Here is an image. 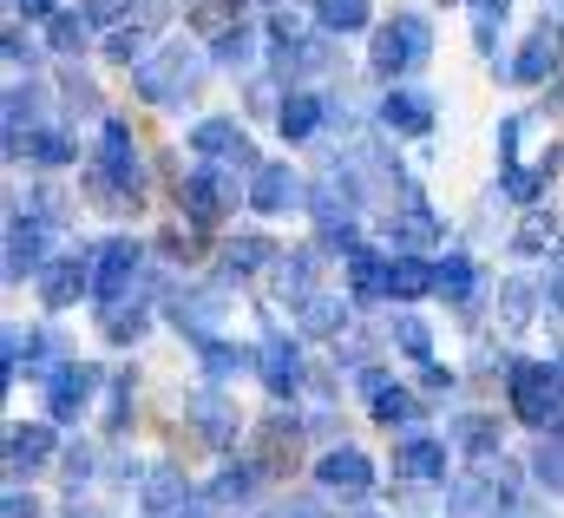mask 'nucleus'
<instances>
[{
    "label": "nucleus",
    "mask_w": 564,
    "mask_h": 518,
    "mask_svg": "<svg viewBox=\"0 0 564 518\" xmlns=\"http://www.w3.org/2000/svg\"><path fill=\"white\" fill-rule=\"evenodd\" d=\"M197 79H204V53L184 46V40L144 53L139 66H132V86H139V99H151V106H184L197 93Z\"/></svg>",
    "instance_id": "f257e3e1"
},
{
    "label": "nucleus",
    "mask_w": 564,
    "mask_h": 518,
    "mask_svg": "<svg viewBox=\"0 0 564 518\" xmlns=\"http://www.w3.org/2000/svg\"><path fill=\"white\" fill-rule=\"evenodd\" d=\"M191 151H197V158H217V164L257 171V151H250V138H243L237 119H204V126H191Z\"/></svg>",
    "instance_id": "0eeeda50"
},
{
    "label": "nucleus",
    "mask_w": 564,
    "mask_h": 518,
    "mask_svg": "<svg viewBox=\"0 0 564 518\" xmlns=\"http://www.w3.org/2000/svg\"><path fill=\"white\" fill-rule=\"evenodd\" d=\"M184 413H191V427H197L210 446H230V440H237V413H230V400H224L217 381H204V388L191 393V407H184Z\"/></svg>",
    "instance_id": "ddd939ff"
},
{
    "label": "nucleus",
    "mask_w": 564,
    "mask_h": 518,
    "mask_svg": "<svg viewBox=\"0 0 564 518\" xmlns=\"http://www.w3.org/2000/svg\"><path fill=\"white\" fill-rule=\"evenodd\" d=\"M40 106H46V99H40V86H33V79L7 93V151H13V158H20V151H26V138L40 131Z\"/></svg>",
    "instance_id": "6ab92c4d"
},
{
    "label": "nucleus",
    "mask_w": 564,
    "mask_h": 518,
    "mask_svg": "<svg viewBox=\"0 0 564 518\" xmlns=\"http://www.w3.org/2000/svg\"><path fill=\"white\" fill-rule=\"evenodd\" d=\"M308 191H302V177L289 171V164H257L250 171V204L263 211V217H282V211H295Z\"/></svg>",
    "instance_id": "9b49d317"
},
{
    "label": "nucleus",
    "mask_w": 564,
    "mask_h": 518,
    "mask_svg": "<svg viewBox=\"0 0 564 518\" xmlns=\"http://www.w3.org/2000/svg\"><path fill=\"white\" fill-rule=\"evenodd\" d=\"M381 126L401 131V138H421V131H433V99L414 93V86H394V93L381 99Z\"/></svg>",
    "instance_id": "4468645a"
},
{
    "label": "nucleus",
    "mask_w": 564,
    "mask_h": 518,
    "mask_svg": "<svg viewBox=\"0 0 564 518\" xmlns=\"http://www.w3.org/2000/svg\"><path fill=\"white\" fill-rule=\"evenodd\" d=\"M315 26L322 33H361L368 26V0H315Z\"/></svg>",
    "instance_id": "c85d7f7f"
},
{
    "label": "nucleus",
    "mask_w": 564,
    "mask_h": 518,
    "mask_svg": "<svg viewBox=\"0 0 564 518\" xmlns=\"http://www.w3.org/2000/svg\"><path fill=\"white\" fill-rule=\"evenodd\" d=\"M453 440H459L466 453L486 460V453L499 446V420H486V413H459V420H453Z\"/></svg>",
    "instance_id": "f704fd0d"
},
{
    "label": "nucleus",
    "mask_w": 564,
    "mask_h": 518,
    "mask_svg": "<svg viewBox=\"0 0 564 518\" xmlns=\"http://www.w3.org/2000/svg\"><path fill=\"white\" fill-rule=\"evenodd\" d=\"M394 230H401V244H414V250H421V244H433V237H440V224H433V211H426V204H421V191L408 197V217H401Z\"/></svg>",
    "instance_id": "a19ab883"
},
{
    "label": "nucleus",
    "mask_w": 564,
    "mask_h": 518,
    "mask_svg": "<svg viewBox=\"0 0 564 518\" xmlns=\"http://www.w3.org/2000/svg\"><path fill=\"white\" fill-rule=\"evenodd\" d=\"M33 512H40L33 493H7V499H0V518H33Z\"/></svg>",
    "instance_id": "09e8293b"
},
{
    "label": "nucleus",
    "mask_w": 564,
    "mask_h": 518,
    "mask_svg": "<svg viewBox=\"0 0 564 518\" xmlns=\"http://www.w3.org/2000/svg\"><path fill=\"white\" fill-rule=\"evenodd\" d=\"M348 282H355V295H388V262L368 250H348Z\"/></svg>",
    "instance_id": "e433bc0d"
},
{
    "label": "nucleus",
    "mask_w": 564,
    "mask_h": 518,
    "mask_svg": "<svg viewBox=\"0 0 564 518\" xmlns=\"http://www.w3.org/2000/svg\"><path fill=\"white\" fill-rule=\"evenodd\" d=\"M106 60H119V66H139V60H144V26H139V20H119V26L106 33Z\"/></svg>",
    "instance_id": "58836bf2"
},
{
    "label": "nucleus",
    "mask_w": 564,
    "mask_h": 518,
    "mask_svg": "<svg viewBox=\"0 0 564 518\" xmlns=\"http://www.w3.org/2000/svg\"><path fill=\"white\" fill-rule=\"evenodd\" d=\"M421 289H433V269H426L421 257H394L388 262V295L408 302V295H421Z\"/></svg>",
    "instance_id": "c9c22d12"
},
{
    "label": "nucleus",
    "mask_w": 564,
    "mask_h": 518,
    "mask_svg": "<svg viewBox=\"0 0 564 518\" xmlns=\"http://www.w3.org/2000/svg\"><path fill=\"white\" fill-rule=\"evenodd\" d=\"M132 276H139V244H132V237H106V250H99V262H93V289H99V302L126 295Z\"/></svg>",
    "instance_id": "f8f14e48"
},
{
    "label": "nucleus",
    "mask_w": 564,
    "mask_h": 518,
    "mask_svg": "<svg viewBox=\"0 0 564 518\" xmlns=\"http://www.w3.org/2000/svg\"><path fill=\"white\" fill-rule=\"evenodd\" d=\"M270 518H328V512H322L315 499H302V506H276V512H270Z\"/></svg>",
    "instance_id": "603ef678"
},
{
    "label": "nucleus",
    "mask_w": 564,
    "mask_h": 518,
    "mask_svg": "<svg viewBox=\"0 0 564 518\" xmlns=\"http://www.w3.org/2000/svg\"><path fill=\"white\" fill-rule=\"evenodd\" d=\"M217 66H237V73L257 66V26H250V20H237V26L217 40Z\"/></svg>",
    "instance_id": "7c9ffc66"
},
{
    "label": "nucleus",
    "mask_w": 564,
    "mask_h": 518,
    "mask_svg": "<svg viewBox=\"0 0 564 518\" xmlns=\"http://www.w3.org/2000/svg\"><path fill=\"white\" fill-rule=\"evenodd\" d=\"M302 328L308 335H341L348 328V302L341 295H308L302 302Z\"/></svg>",
    "instance_id": "bb28decb"
},
{
    "label": "nucleus",
    "mask_w": 564,
    "mask_h": 518,
    "mask_svg": "<svg viewBox=\"0 0 564 518\" xmlns=\"http://www.w3.org/2000/svg\"><path fill=\"white\" fill-rule=\"evenodd\" d=\"M20 361H26V375H53L59 368V335L53 328H26L20 335Z\"/></svg>",
    "instance_id": "2f4dec72"
},
{
    "label": "nucleus",
    "mask_w": 564,
    "mask_h": 518,
    "mask_svg": "<svg viewBox=\"0 0 564 518\" xmlns=\"http://www.w3.org/2000/svg\"><path fill=\"white\" fill-rule=\"evenodd\" d=\"M558 60H564V26L545 20V26L525 33V46H519V60H512V79H519V86H545Z\"/></svg>",
    "instance_id": "39448f33"
},
{
    "label": "nucleus",
    "mask_w": 564,
    "mask_h": 518,
    "mask_svg": "<svg viewBox=\"0 0 564 518\" xmlns=\"http://www.w3.org/2000/svg\"><path fill=\"white\" fill-rule=\"evenodd\" d=\"M270 262H276V250H270L263 237H243V244L224 250V269H230V276H257V269H270Z\"/></svg>",
    "instance_id": "4c0bfd02"
},
{
    "label": "nucleus",
    "mask_w": 564,
    "mask_h": 518,
    "mask_svg": "<svg viewBox=\"0 0 564 518\" xmlns=\"http://www.w3.org/2000/svg\"><path fill=\"white\" fill-rule=\"evenodd\" d=\"M13 13H20V20H53L59 0H13Z\"/></svg>",
    "instance_id": "8fccbe9b"
},
{
    "label": "nucleus",
    "mask_w": 564,
    "mask_h": 518,
    "mask_svg": "<svg viewBox=\"0 0 564 518\" xmlns=\"http://www.w3.org/2000/svg\"><path fill=\"white\" fill-rule=\"evenodd\" d=\"M545 302H552V309H564V250L552 257V282H545Z\"/></svg>",
    "instance_id": "3c124183"
},
{
    "label": "nucleus",
    "mask_w": 564,
    "mask_h": 518,
    "mask_svg": "<svg viewBox=\"0 0 564 518\" xmlns=\"http://www.w3.org/2000/svg\"><path fill=\"white\" fill-rule=\"evenodd\" d=\"M552 230H558L552 217H525V230L512 237V250H519V257H539V250H552Z\"/></svg>",
    "instance_id": "c03bdc74"
},
{
    "label": "nucleus",
    "mask_w": 564,
    "mask_h": 518,
    "mask_svg": "<svg viewBox=\"0 0 564 518\" xmlns=\"http://www.w3.org/2000/svg\"><path fill=\"white\" fill-rule=\"evenodd\" d=\"M40 257H46V217L13 211L7 217V282H26L40 269Z\"/></svg>",
    "instance_id": "6e6552de"
},
{
    "label": "nucleus",
    "mask_w": 564,
    "mask_h": 518,
    "mask_svg": "<svg viewBox=\"0 0 564 518\" xmlns=\"http://www.w3.org/2000/svg\"><path fill=\"white\" fill-rule=\"evenodd\" d=\"M0 46H7V66H33V60H40V53H33V40H26L20 26H7V40H0Z\"/></svg>",
    "instance_id": "49530a36"
},
{
    "label": "nucleus",
    "mask_w": 564,
    "mask_h": 518,
    "mask_svg": "<svg viewBox=\"0 0 564 518\" xmlns=\"http://www.w3.org/2000/svg\"><path fill=\"white\" fill-rule=\"evenodd\" d=\"M224 309H230V295H224V289H184V295L171 302V322H177L191 342H217Z\"/></svg>",
    "instance_id": "423d86ee"
},
{
    "label": "nucleus",
    "mask_w": 564,
    "mask_h": 518,
    "mask_svg": "<svg viewBox=\"0 0 564 518\" xmlns=\"http://www.w3.org/2000/svg\"><path fill=\"white\" fill-rule=\"evenodd\" d=\"M257 375H263L270 393H295V381H302V355H295L289 335H270V342L257 348Z\"/></svg>",
    "instance_id": "2eb2a0df"
},
{
    "label": "nucleus",
    "mask_w": 564,
    "mask_h": 518,
    "mask_svg": "<svg viewBox=\"0 0 564 518\" xmlns=\"http://www.w3.org/2000/svg\"><path fill=\"white\" fill-rule=\"evenodd\" d=\"M93 381H99V368H86V361H59V368L46 375V407H53V420H79L86 400H93Z\"/></svg>",
    "instance_id": "1a4fd4ad"
},
{
    "label": "nucleus",
    "mask_w": 564,
    "mask_h": 518,
    "mask_svg": "<svg viewBox=\"0 0 564 518\" xmlns=\"http://www.w3.org/2000/svg\"><path fill=\"white\" fill-rule=\"evenodd\" d=\"M276 289L289 302H308L315 295V250H295V257L276 262Z\"/></svg>",
    "instance_id": "a878e982"
},
{
    "label": "nucleus",
    "mask_w": 564,
    "mask_h": 518,
    "mask_svg": "<svg viewBox=\"0 0 564 518\" xmlns=\"http://www.w3.org/2000/svg\"><path fill=\"white\" fill-rule=\"evenodd\" d=\"M46 453H53L46 427H7V466H40Z\"/></svg>",
    "instance_id": "cd10ccee"
},
{
    "label": "nucleus",
    "mask_w": 564,
    "mask_h": 518,
    "mask_svg": "<svg viewBox=\"0 0 564 518\" xmlns=\"http://www.w3.org/2000/svg\"><path fill=\"white\" fill-rule=\"evenodd\" d=\"M66 106H73V112H99V93H93V79L66 73Z\"/></svg>",
    "instance_id": "a18cd8bd"
},
{
    "label": "nucleus",
    "mask_w": 564,
    "mask_h": 518,
    "mask_svg": "<svg viewBox=\"0 0 564 518\" xmlns=\"http://www.w3.org/2000/svg\"><path fill=\"white\" fill-rule=\"evenodd\" d=\"M197 355H204V381H217V388L250 368V355L243 348H224V342H197Z\"/></svg>",
    "instance_id": "473e14b6"
},
{
    "label": "nucleus",
    "mask_w": 564,
    "mask_h": 518,
    "mask_svg": "<svg viewBox=\"0 0 564 518\" xmlns=\"http://www.w3.org/2000/svg\"><path fill=\"white\" fill-rule=\"evenodd\" d=\"M361 388H368L375 413H381L388 427H408V420H414V400L401 393V381H388V375H375V368H368V375H361Z\"/></svg>",
    "instance_id": "4be33fe9"
},
{
    "label": "nucleus",
    "mask_w": 564,
    "mask_h": 518,
    "mask_svg": "<svg viewBox=\"0 0 564 518\" xmlns=\"http://www.w3.org/2000/svg\"><path fill=\"white\" fill-rule=\"evenodd\" d=\"M144 322H151V302H144V289L132 295H112V302H99V328H106V342H139Z\"/></svg>",
    "instance_id": "dca6fc26"
},
{
    "label": "nucleus",
    "mask_w": 564,
    "mask_h": 518,
    "mask_svg": "<svg viewBox=\"0 0 564 518\" xmlns=\"http://www.w3.org/2000/svg\"><path fill=\"white\" fill-rule=\"evenodd\" d=\"M315 479H322L328 493H341V499H361V493L375 486V466H368V453L335 446V453H322V460H315Z\"/></svg>",
    "instance_id": "9d476101"
},
{
    "label": "nucleus",
    "mask_w": 564,
    "mask_h": 518,
    "mask_svg": "<svg viewBox=\"0 0 564 518\" xmlns=\"http://www.w3.org/2000/svg\"><path fill=\"white\" fill-rule=\"evenodd\" d=\"M191 499H184V479H177V466H151L144 473V512L151 518H171V512H184Z\"/></svg>",
    "instance_id": "412c9836"
},
{
    "label": "nucleus",
    "mask_w": 564,
    "mask_h": 518,
    "mask_svg": "<svg viewBox=\"0 0 564 518\" xmlns=\"http://www.w3.org/2000/svg\"><path fill=\"white\" fill-rule=\"evenodd\" d=\"M328 119V99H315V93H289L276 106V131L289 144H302V138H315V126Z\"/></svg>",
    "instance_id": "aec40b11"
},
{
    "label": "nucleus",
    "mask_w": 564,
    "mask_h": 518,
    "mask_svg": "<svg viewBox=\"0 0 564 518\" xmlns=\"http://www.w3.org/2000/svg\"><path fill=\"white\" fill-rule=\"evenodd\" d=\"M394 473H401V479H446V440H433V433H408Z\"/></svg>",
    "instance_id": "a211bd4d"
},
{
    "label": "nucleus",
    "mask_w": 564,
    "mask_h": 518,
    "mask_svg": "<svg viewBox=\"0 0 564 518\" xmlns=\"http://www.w3.org/2000/svg\"><path fill=\"white\" fill-rule=\"evenodd\" d=\"M26 158L33 164H73V131L66 126H40L26 138Z\"/></svg>",
    "instance_id": "72a5a7b5"
},
{
    "label": "nucleus",
    "mask_w": 564,
    "mask_h": 518,
    "mask_svg": "<svg viewBox=\"0 0 564 518\" xmlns=\"http://www.w3.org/2000/svg\"><path fill=\"white\" fill-rule=\"evenodd\" d=\"M184 13H191V26H197V33L224 40V33L243 20V0H184Z\"/></svg>",
    "instance_id": "b1692460"
},
{
    "label": "nucleus",
    "mask_w": 564,
    "mask_h": 518,
    "mask_svg": "<svg viewBox=\"0 0 564 518\" xmlns=\"http://www.w3.org/2000/svg\"><path fill=\"white\" fill-rule=\"evenodd\" d=\"M512 407H519L525 427H539V433H564V368L512 361Z\"/></svg>",
    "instance_id": "f03ea898"
},
{
    "label": "nucleus",
    "mask_w": 564,
    "mask_h": 518,
    "mask_svg": "<svg viewBox=\"0 0 564 518\" xmlns=\"http://www.w3.org/2000/svg\"><path fill=\"white\" fill-rule=\"evenodd\" d=\"M532 473H539V486L564 493V440H545V446L532 453Z\"/></svg>",
    "instance_id": "37998d69"
},
{
    "label": "nucleus",
    "mask_w": 564,
    "mask_h": 518,
    "mask_svg": "<svg viewBox=\"0 0 564 518\" xmlns=\"http://www.w3.org/2000/svg\"><path fill=\"white\" fill-rule=\"evenodd\" d=\"M86 13L99 26H119V20H132V0H86Z\"/></svg>",
    "instance_id": "de8ad7c7"
},
{
    "label": "nucleus",
    "mask_w": 564,
    "mask_h": 518,
    "mask_svg": "<svg viewBox=\"0 0 564 518\" xmlns=\"http://www.w3.org/2000/svg\"><path fill=\"white\" fill-rule=\"evenodd\" d=\"M93 26H99V20H93L86 7H79V13H53V20H46V40H53V53H86Z\"/></svg>",
    "instance_id": "393cba45"
},
{
    "label": "nucleus",
    "mask_w": 564,
    "mask_h": 518,
    "mask_svg": "<svg viewBox=\"0 0 564 518\" xmlns=\"http://www.w3.org/2000/svg\"><path fill=\"white\" fill-rule=\"evenodd\" d=\"M426 53H433V26H426L421 13H394L381 33H375V73H414L426 66Z\"/></svg>",
    "instance_id": "7ed1b4c3"
},
{
    "label": "nucleus",
    "mask_w": 564,
    "mask_h": 518,
    "mask_svg": "<svg viewBox=\"0 0 564 518\" xmlns=\"http://www.w3.org/2000/svg\"><path fill=\"white\" fill-rule=\"evenodd\" d=\"M361 518H375V512H361Z\"/></svg>",
    "instance_id": "864d4df0"
},
{
    "label": "nucleus",
    "mask_w": 564,
    "mask_h": 518,
    "mask_svg": "<svg viewBox=\"0 0 564 518\" xmlns=\"http://www.w3.org/2000/svg\"><path fill=\"white\" fill-rule=\"evenodd\" d=\"M473 262L466 257H446V262H433V295H446V302H473Z\"/></svg>",
    "instance_id": "c756f323"
},
{
    "label": "nucleus",
    "mask_w": 564,
    "mask_h": 518,
    "mask_svg": "<svg viewBox=\"0 0 564 518\" xmlns=\"http://www.w3.org/2000/svg\"><path fill=\"white\" fill-rule=\"evenodd\" d=\"M532 309H539V289H532L525 276L499 282V328H506V335H519V328L532 322Z\"/></svg>",
    "instance_id": "5701e85b"
},
{
    "label": "nucleus",
    "mask_w": 564,
    "mask_h": 518,
    "mask_svg": "<svg viewBox=\"0 0 564 518\" xmlns=\"http://www.w3.org/2000/svg\"><path fill=\"white\" fill-rule=\"evenodd\" d=\"M177 197H184V217H191V224H217V217L237 204V164L204 158V164L177 184Z\"/></svg>",
    "instance_id": "20e7f679"
},
{
    "label": "nucleus",
    "mask_w": 564,
    "mask_h": 518,
    "mask_svg": "<svg viewBox=\"0 0 564 518\" xmlns=\"http://www.w3.org/2000/svg\"><path fill=\"white\" fill-rule=\"evenodd\" d=\"M388 335H394V348H401V355H414V361L433 355V335H426L421 315H394V328H388Z\"/></svg>",
    "instance_id": "79ce46f5"
},
{
    "label": "nucleus",
    "mask_w": 564,
    "mask_h": 518,
    "mask_svg": "<svg viewBox=\"0 0 564 518\" xmlns=\"http://www.w3.org/2000/svg\"><path fill=\"white\" fill-rule=\"evenodd\" d=\"M86 289H93V262H86V257H59V262H46V282H40L46 309H66V302H79Z\"/></svg>",
    "instance_id": "f3484780"
},
{
    "label": "nucleus",
    "mask_w": 564,
    "mask_h": 518,
    "mask_svg": "<svg viewBox=\"0 0 564 518\" xmlns=\"http://www.w3.org/2000/svg\"><path fill=\"white\" fill-rule=\"evenodd\" d=\"M250 486H257V473H250V466H224V473L210 479V506H243V499H250Z\"/></svg>",
    "instance_id": "ea45409f"
}]
</instances>
